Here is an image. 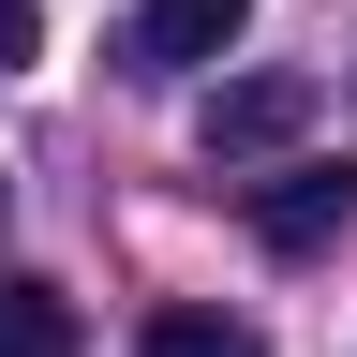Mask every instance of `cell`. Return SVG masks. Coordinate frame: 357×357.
Returning a JSON list of instances; mask_svg holds the SVG:
<instances>
[{"mask_svg": "<svg viewBox=\"0 0 357 357\" xmlns=\"http://www.w3.org/2000/svg\"><path fill=\"white\" fill-rule=\"evenodd\" d=\"M298 119H312V89H298V75H238V89H208V105H194V149H208V164H238V149H283Z\"/></svg>", "mask_w": 357, "mask_h": 357, "instance_id": "obj_1", "label": "cell"}, {"mask_svg": "<svg viewBox=\"0 0 357 357\" xmlns=\"http://www.w3.org/2000/svg\"><path fill=\"white\" fill-rule=\"evenodd\" d=\"M238 15H253V0H134V60H149V75H194V60L238 45Z\"/></svg>", "mask_w": 357, "mask_h": 357, "instance_id": "obj_2", "label": "cell"}, {"mask_svg": "<svg viewBox=\"0 0 357 357\" xmlns=\"http://www.w3.org/2000/svg\"><path fill=\"white\" fill-rule=\"evenodd\" d=\"M253 223H268V253H328L342 223H357V178H342V164H298V178H283Z\"/></svg>", "mask_w": 357, "mask_h": 357, "instance_id": "obj_3", "label": "cell"}, {"mask_svg": "<svg viewBox=\"0 0 357 357\" xmlns=\"http://www.w3.org/2000/svg\"><path fill=\"white\" fill-rule=\"evenodd\" d=\"M0 357H75V298L30 283V268H0Z\"/></svg>", "mask_w": 357, "mask_h": 357, "instance_id": "obj_4", "label": "cell"}, {"mask_svg": "<svg viewBox=\"0 0 357 357\" xmlns=\"http://www.w3.org/2000/svg\"><path fill=\"white\" fill-rule=\"evenodd\" d=\"M134 357H253V328H238V312H194V298H178V312H149V328H134Z\"/></svg>", "mask_w": 357, "mask_h": 357, "instance_id": "obj_5", "label": "cell"}, {"mask_svg": "<svg viewBox=\"0 0 357 357\" xmlns=\"http://www.w3.org/2000/svg\"><path fill=\"white\" fill-rule=\"evenodd\" d=\"M45 60V15H30V0H0V75H30Z\"/></svg>", "mask_w": 357, "mask_h": 357, "instance_id": "obj_6", "label": "cell"}]
</instances>
